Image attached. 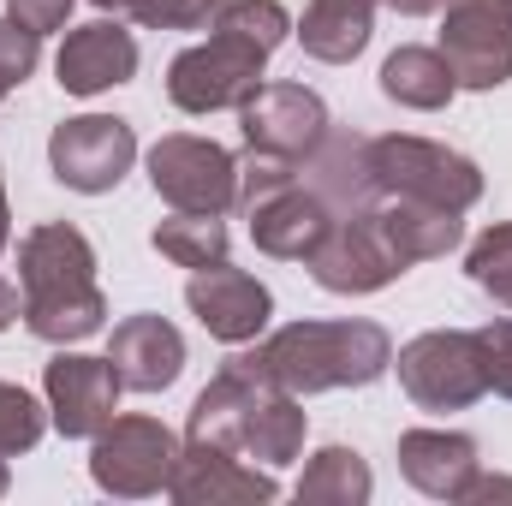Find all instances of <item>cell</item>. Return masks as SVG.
<instances>
[{"label": "cell", "instance_id": "7", "mask_svg": "<svg viewBox=\"0 0 512 506\" xmlns=\"http://www.w3.org/2000/svg\"><path fill=\"white\" fill-rule=\"evenodd\" d=\"M149 185L161 203L191 209V215H227L239 209V155L221 149L215 137L173 131L149 149Z\"/></svg>", "mask_w": 512, "mask_h": 506}, {"label": "cell", "instance_id": "18", "mask_svg": "<svg viewBox=\"0 0 512 506\" xmlns=\"http://www.w3.org/2000/svg\"><path fill=\"white\" fill-rule=\"evenodd\" d=\"M108 358L131 393H167L185 370V334L167 316H126L108 340Z\"/></svg>", "mask_w": 512, "mask_h": 506}, {"label": "cell", "instance_id": "15", "mask_svg": "<svg viewBox=\"0 0 512 506\" xmlns=\"http://www.w3.org/2000/svg\"><path fill=\"white\" fill-rule=\"evenodd\" d=\"M245 215H251L256 251L280 256V262H310V251H316V245L328 239V227H334V209H328V197H322L310 179H292V185L256 197Z\"/></svg>", "mask_w": 512, "mask_h": 506}, {"label": "cell", "instance_id": "34", "mask_svg": "<svg viewBox=\"0 0 512 506\" xmlns=\"http://www.w3.org/2000/svg\"><path fill=\"white\" fill-rule=\"evenodd\" d=\"M90 6H102V12H114V18H143L149 0H90Z\"/></svg>", "mask_w": 512, "mask_h": 506}, {"label": "cell", "instance_id": "2", "mask_svg": "<svg viewBox=\"0 0 512 506\" xmlns=\"http://www.w3.org/2000/svg\"><path fill=\"white\" fill-rule=\"evenodd\" d=\"M18 292H24V328L48 346H78L108 328L96 245L72 221H42L18 239Z\"/></svg>", "mask_w": 512, "mask_h": 506}, {"label": "cell", "instance_id": "1", "mask_svg": "<svg viewBox=\"0 0 512 506\" xmlns=\"http://www.w3.org/2000/svg\"><path fill=\"white\" fill-rule=\"evenodd\" d=\"M233 370L286 387V393H334V387H370L393 370V340L382 322L346 316V322H286L262 346L233 352Z\"/></svg>", "mask_w": 512, "mask_h": 506}, {"label": "cell", "instance_id": "9", "mask_svg": "<svg viewBox=\"0 0 512 506\" xmlns=\"http://www.w3.org/2000/svg\"><path fill=\"white\" fill-rule=\"evenodd\" d=\"M441 54L459 90L512 84V0H441Z\"/></svg>", "mask_w": 512, "mask_h": 506}, {"label": "cell", "instance_id": "23", "mask_svg": "<svg viewBox=\"0 0 512 506\" xmlns=\"http://www.w3.org/2000/svg\"><path fill=\"white\" fill-rule=\"evenodd\" d=\"M304 435H310V417H304L298 393L256 381L251 423H245V459H262L268 471H280V465H292L304 453Z\"/></svg>", "mask_w": 512, "mask_h": 506}, {"label": "cell", "instance_id": "33", "mask_svg": "<svg viewBox=\"0 0 512 506\" xmlns=\"http://www.w3.org/2000/svg\"><path fill=\"white\" fill-rule=\"evenodd\" d=\"M12 322H24V292H18L12 280H0V334H6Z\"/></svg>", "mask_w": 512, "mask_h": 506}, {"label": "cell", "instance_id": "6", "mask_svg": "<svg viewBox=\"0 0 512 506\" xmlns=\"http://www.w3.org/2000/svg\"><path fill=\"white\" fill-rule=\"evenodd\" d=\"M179 453H185V441L161 417L131 411V417H114L90 441V477L114 501H149V495H167Z\"/></svg>", "mask_w": 512, "mask_h": 506}, {"label": "cell", "instance_id": "29", "mask_svg": "<svg viewBox=\"0 0 512 506\" xmlns=\"http://www.w3.org/2000/svg\"><path fill=\"white\" fill-rule=\"evenodd\" d=\"M221 6L227 0H149L137 24L143 30H209Z\"/></svg>", "mask_w": 512, "mask_h": 506}, {"label": "cell", "instance_id": "16", "mask_svg": "<svg viewBox=\"0 0 512 506\" xmlns=\"http://www.w3.org/2000/svg\"><path fill=\"white\" fill-rule=\"evenodd\" d=\"M137 72V36H131L120 18H96V24H78L66 30L60 54H54V78L66 96H102V90H120Z\"/></svg>", "mask_w": 512, "mask_h": 506}, {"label": "cell", "instance_id": "25", "mask_svg": "<svg viewBox=\"0 0 512 506\" xmlns=\"http://www.w3.org/2000/svg\"><path fill=\"white\" fill-rule=\"evenodd\" d=\"M149 245L167 256L173 268H215V262H227L233 251V233H227V221L221 215H191V209H173L155 233H149Z\"/></svg>", "mask_w": 512, "mask_h": 506}, {"label": "cell", "instance_id": "27", "mask_svg": "<svg viewBox=\"0 0 512 506\" xmlns=\"http://www.w3.org/2000/svg\"><path fill=\"white\" fill-rule=\"evenodd\" d=\"M48 435V405H36L18 381H0V459L30 453Z\"/></svg>", "mask_w": 512, "mask_h": 506}, {"label": "cell", "instance_id": "37", "mask_svg": "<svg viewBox=\"0 0 512 506\" xmlns=\"http://www.w3.org/2000/svg\"><path fill=\"white\" fill-rule=\"evenodd\" d=\"M6 489H12V471H6V459H0V495H6Z\"/></svg>", "mask_w": 512, "mask_h": 506}, {"label": "cell", "instance_id": "20", "mask_svg": "<svg viewBox=\"0 0 512 506\" xmlns=\"http://www.w3.org/2000/svg\"><path fill=\"white\" fill-rule=\"evenodd\" d=\"M292 36L304 42L310 60L352 66L370 48V36H376V0H310L304 18L292 24Z\"/></svg>", "mask_w": 512, "mask_h": 506}, {"label": "cell", "instance_id": "3", "mask_svg": "<svg viewBox=\"0 0 512 506\" xmlns=\"http://www.w3.org/2000/svg\"><path fill=\"white\" fill-rule=\"evenodd\" d=\"M364 173L376 197H417V203H441V209H477L483 203V167L447 143L429 137H364Z\"/></svg>", "mask_w": 512, "mask_h": 506}, {"label": "cell", "instance_id": "38", "mask_svg": "<svg viewBox=\"0 0 512 506\" xmlns=\"http://www.w3.org/2000/svg\"><path fill=\"white\" fill-rule=\"evenodd\" d=\"M0 102H6V90H0Z\"/></svg>", "mask_w": 512, "mask_h": 506}, {"label": "cell", "instance_id": "14", "mask_svg": "<svg viewBox=\"0 0 512 506\" xmlns=\"http://www.w3.org/2000/svg\"><path fill=\"white\" fill-rule=\"evenodd\" d=\"M167 495L179 506H268L280 495V483H274L268 465H262V471L245 465V453H221V447L185 441Z\"/></svg>", "mask_w": 512, "mask_h": 506}, {"label": "cell", "instance_id": "28", "mask_svg": "<svg viewBox=\"0 0 512 506\" xmlns=\"http://www.w3.org/2000/svg\"><path fill=\"white\" fill-rule=\"evenodd\" d=\"M42 60V36L24 30L18 18H0V90H18Z\"/></svg>", "mask_w": 512, "mask_h": 506}, {"label": "cell", "instance_id": "8", "mask_svg": "<svg viewBox=\"0 0 512 506\" xmlns=\"http://www.w3.org/2000/svg\"><path fill=\"white\" fill-rule=\"evenodd\" d=\"M304 268H310V280H316L322 292H340V298L382 292V286H393V280L405 274V262H399V251H393V239L382 233V221H376L370 203L352 209V215H334L328 239L310 251Z\"/></svg>", "mask_w": 512, "mask_h": 506}, {"label": "cell", "instance_id": "30", "mask_svg": "<svg viewBox=\"0 0 512 506\" xmlns=\"http://www.w3.org/2000/svg\"><path fill=\"white\" fill-rule=\"evenodd\" d=\"M477 340H483V370H489V393L512 399V316H495V322H483V328H477Z\"/></svg>", "mask_w": 512, "mask_h": 506}, {"label": "cell", "instance_id": "31", "mask_svg": "<svg viewBox=\"0 0 512 506\" xmlns=\"http://www.w3.org/2000/svg\"><path fill=\"white\" fill-rule=\"evenodd\" d=\"M72 6H78V0H6V18H18L24 30L48 36V30H66Z\"/></svg>", "mask_w": 512, "mask_h": 506}, {"label": "cell", "instance_id": "26", "mask_svg": "<svg viewBox=\"0 0 512 506\" xmlns=\"http://www.w3.org/2000/svg\"><path fill=\"white\" fill-rule=\"evenodd\" d=\"M465 274H471V286H483L501 310H512V221H501V227H489V233L471 239Z\"/></svg>", "mask_w": 512, "mask_h": 506}, {"label": "cell", "instance_id": "10", "mask_svg": "<svg viewBox=\"0 0 512 506\" xmlns=\"http://www.w3.org/2000/svg\"><path fill=\"white\" fill-rule=\"evenodd\" d=\"M137 161V131L114 114H78V120H60L48 137V167L66 191H84V197H102L114 191Z\"/></svg>", "mask_w": 512, "mask_h": 506}, {"label": "cell", "instance_id": "12", "mask_svg": "<svg viewBox=\"0 0 512 506\" xmlns=\"http://www.w3.org/2000/svg\"><path fill=\"white\" fill-rule=\"evenodd\" d=\"M239 131H245V149H268L304 167L328 137V102L304 84H262L239 108Z\"/></svg>", "mask_w": 512, "mask_h": 506}, {"label": "cell", "instance_id": "32", "mask_svg": "<svg viewBox=\"0 0 512 506\" xmlns=\"http://www.w3.org/2000/svg\"><path fill=\"white\" fill-rule=\"evenodd\" d=\"M495 495H507V501H512V477H483V471H477V477H471V489H465V501H471V506L495 501Z\"/></svg>", "mask_w": 512, "mask_h": 506}, {"label": "cell", "instance_id": "5", "mask_svg": "<svg viewBox=\"0 0 512 506\" xmlns=\"http://www.w3.org/2000/svg\"><path fill=\"white\" fill-rule=\"evenodd\" d=\"M393 370H399V387L417 411H471L489 393L477 328H429V334L399 346Z\"/></svg>", "mask_w": 512, "mask_h": 506}, {"label": "cell", "instance_id": "22", "mask_svg": "<svg viewBox=\"0 0 512 506\" xmlns=\"http://www.w3.org/2000/svg\"><path fill=\"white\" fill-rule=\"evenodd\" d=\"M382 96L399 102V108H411V114H441L459 96V78H453V66H447L441 48L405 42V48H393L382 60Z\"/></svg>", "mask_w": 512, "mask_h": 506}, {"label": "cell", "instance_id": "21", "mask_svg": "<svg viewBox=\"0 0 512 506\" xmlns=\"http://www.w3.org/2000/svg\"><path fill=\"white\" fill-rule=\"evenodd\" d=\"M251 399H256V376L221 364V376L209 381L185 417V441L197 447H221V453H245V423H251Z\"/></svg>", "mask_w": 512, "mask_h": 506}, {"label": "cell", "instance_id": "17", "mask_svg": "<svg viewBox=\"0 0 512 506\" xmlns=\"http://www.w3.org/2000/svg\"><path fill=\"white\" fill-rule=\"evenodd\" d=\"M477 471L483 459L465 429H405L399 435V477L429 501H465Z\"/></svg>", "mask_w": 512, "mask_h": 506}, {"label": "cell", "instance_id": "13", "mask_svg": "<svg viewBox=\"0 0 512 506\" xmlns=\"http://www.w3.org/2000/svg\"><path fill=\"white\" fill-rule=\"evenodd\" d=\"M185 304H191V316H197L221 346H251L256 334L268 328V316H274V292H268L256 274L233 268V262L197 268V274L185 280Z\"/></svg>", "mask_w": 512, "mask_h": 506}, {"label": "cell", "instance_id": "35", "mask_svg": "<svg viewBox=\"0 0 512 506\" xmlns=\"http://www.w3.org/2000/svg\"><path fill=\"white\" fill-rule=\"evenodd\" d=\"M393 12H405V18H429V12H441V0H387Z\"/></svg>", "mask_w": 512, "mask_h": 506}, {"label": "cell", "instance_id": "11", "mask_svg": "<svg viewBox=\"0 0 512 506\" xmlns=\"http://www.w3.org/2000/svg\"><path fill=\"white\" fill-rule=\"evenodd\" d=\"M120 393H126V381L114 370V358H84V352H66L60 346V358L42 370L48 423L66 441H96L120 417Z\"/></svg>", "mask_w": 512, "mask_h": 506}, {"label": "cell", "instance_id": "4", "mask_svg": "<svg viewBox=\"0 0 512 506\" xmlns=\"http://www.w3.org/2000/svg\"><path fill=\"white\" fill-rule=\"evenodd\" d=\"M262 66H268V48L215 18L209 42H191V48L173 54V66H167V102L179 114H227V108L239 114L256 90L268 84Z\"/></svg>", "mask_w": 512, "mask_h": 506}, {"label": "cell", "instance_id": "19", "mask_svg": "<svg viewBox=\"0 0 512 506\" xmlns=\"http://www.w3.org/2000/svg\"><path fill=\"white\" fill-rule=\"evenodd\" d=\"M370 209H376V221H382V233L393 239V251H399L405 268L459 251V239H465V215H459V209H441V203H417V197H376Z\"/></svg>", "mask_w": 512, "mask_h": 506}, {"label": "cell", "instance_id": "36", "mask_svg": "<svg viewBox=\"0 0 512 506\" xmlns=\"http://www.w3.org/2000/svg\"><path fill=\"white\" fill-rule=\"evenodd\" d=\"M12 245V203H6V179H0V256Z\"/></svg>", "mask_w": 512, "mask_h": 506}, {"label": "cell", "instance_id": "24", "mask_svg": "<svg viewBox=\"0 0 512 506\" xmlns=\"http://www.w3.org/2000/svg\"><path fill=\"white\" fill-rule=\"evenodd\" d=\"M292 495L304 506H364L376 495V477H370L364 453H352V447H322V453L304 465V477H298Z\"/></svg>", "mask_w": 512, "mask_h": 506}]
</instances>
